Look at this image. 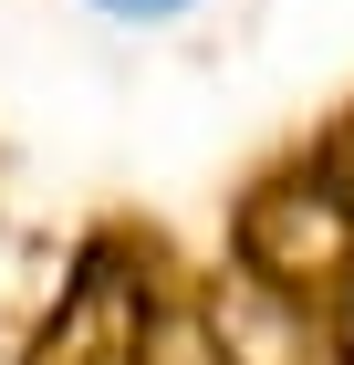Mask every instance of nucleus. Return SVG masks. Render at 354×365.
Returning <instances> with one entry per match:
<instances>
[{
  "label": "nucleus",
  "mask_w": 354,
  "mask_h": 365,
  "mask_svg": "<svg viewBox=\"0 0 354 365\" xmlns=\"http://www.w3.org/2000/svg\"><path fill=\"white\" fill-rule=\"evenodd\" d=\"M94 11H115V21H177L188 0H94Z\"/></svg>",
  "instance_id": "obj_1"
}]
</instances>
